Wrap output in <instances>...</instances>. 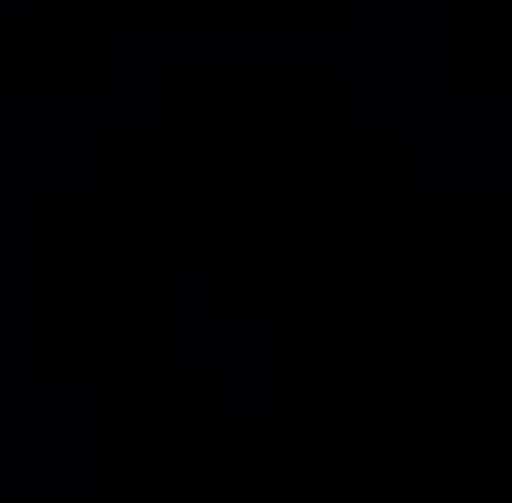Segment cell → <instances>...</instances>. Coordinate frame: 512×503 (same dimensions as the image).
<instances>
[]
</instances>
